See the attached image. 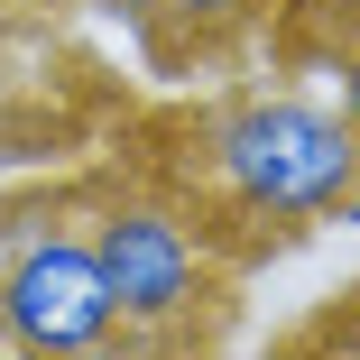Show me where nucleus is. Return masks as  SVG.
Wrapping results in <instances>:
<instances>
[{"label":"nucleus","instance_id":"f257e3e1","mask_svg":"<svg viewBox=\"0 0 360 360\" xmlns=\"http://www.w3.org/2000/svg\"><path fill=\"white\" fill-rule=\"evenodd\" d=\"M194 185L222 222H250L268 240L314 231L360 185V129L342 120V102H314L296 84H250L194 120Z\"/></svg>","mask_w":360,"mask_h":360},{"label":"nucleus","instance_id":"f03ea898","mask_svg":"<svg viewBox=\"0 0 360 360\" xmlns=\"http://www.w3.org/2000/svg\"><path fill=\"white\" fill-rule=\"evenodd\" d=\"M93 250H102V277H111V305H120V342L129 351H167V342H194L203 314L222 305V240L194 203L176 194H102L93 212Z\"/></svg>","mask_w":360,"mask_h":360},{"label":"nucleus","instance_id":"7ed1b4c3","mask_svg":"<svg viewBox=\"0 0 360 360\" xmlns=\"http://www.w3.org/2000/svg\"><path fill=\"white\" fill-rule=\"evenodd\" d=\"M111 342H120V305H111L93 222L84 212H28L0 250V351L75 360Z\"/></svg>","mask_w":360,"mask_h":360},{"label":"nucleus","instance_id":"20e7f679","mask_svg":"<svg viewBox=\"0 0 360 360\" xmlns=\"http://www.w3.org/2000/svg\"><path fill=\"white\" fill-rule=\"evenodd\" d=\"M111 10L139 28L148 65H203V56L240 46L268 19V0H111Z\"/></svg>","mask_w":360,"mask_h":360},{"label":"nucleus","instance_id":"39448f33","mask_svg":"<svg viewBox=\"0 0 360 360\" xmlns=\"http://www.w3.org/2000/svg\"><path fill=\"white\" fill-rule=\"evenodd\" d=\"M333 102H342V120L360 129V37H342V46H333Z\"/></svg>","mask_w":360,"mask_h":360},{"label":"nucleus","instance_id":"423d86ee","mask_svg":"<svg viewBox=\"0 0 360 360\" xmlns=\"http://www.w3.org/2000/svg\"><path fill=\"white\" fill-rule=\"evenodd\" d=\"M333 222H342V231H360V185L342 194V212H333Z\"/></svg>","mask_w":360,"mask_h":360}]
</instances>
